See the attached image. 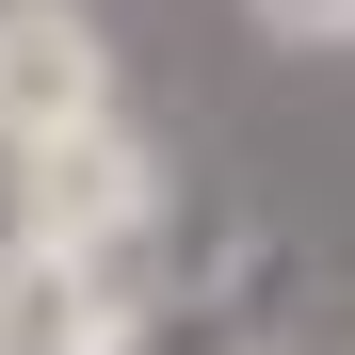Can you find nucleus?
Listing matches in <instances>:
<instances>
[{
  "label": "nucleus",
  "instance_id": "nucleus-1",
  "mask_svg": "<svg viewBox=\"0 0 355 355\" xmlns=\"http://www.w3.org/2000/svg\"><path fill=\"white\" fill-rule=\"evenodd\" d=\"M146 226H162V162H146L130 113H97V130H65V146H17V243H65V259L130 275Z\"/></svg>",
  "mask_w": 355,
  "mask_h": 355
},
{
  "label": "nucleus",
  "instance_id": "nucleus-2",
  "mask_svg": "<svg viewBox=\"0 0 355 355\" xmlns=\"http://www.w3.org/2000/svg\"><path fill=\"white\" fill-rule=\"evenodd\" d=\"M113 113V49L81 0H0V162L17 146H65Z\"/></svg>",
  "mask_w": 355,
  "mask_h": 355
},
{
  "label": "nucleus",
  "instance_id": "nucleus-3",
  "mask_svg": "<svg viewBox=\"0 0 355 355\" xmlns=\"http://www.w3.org/2000/svg\"><path fill=\"white\" fill-rule=\"evenodd\" d=\"M130 275L113 259H65V243H17L0 226V355H130Z\"/></svg>",
  "mask_w": 355,
  "mask_h": 355
},
{
  "label": "nucleus",
  "instance_id": "nucleus-4",
  "mask_svg": "<svg viewBox=\"0 0 355 355\" xmlns=\"http://www.w3.org/2000/svg\"><path fill=\"white\" fill-rule=\"evenodd\" d=\"M275 49H355V0H259Z\"/></svg>",
  "mask_w": 355,
  "mask_h": 355
}]
</instances>
